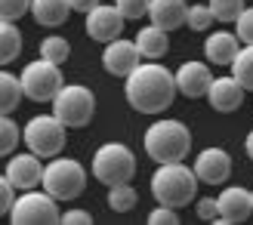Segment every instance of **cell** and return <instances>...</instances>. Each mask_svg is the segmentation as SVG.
Returning <instances> with one entry per match:
<instances>
[{"mask_svg":"<svg viewBox=\"0 0 253 225\" xmlns=\"http://www.w3.org/2000/svg\"><path fill=\"white\" fill-rule=\"evenodd\" d=\"M176 74L167 71L161 62H142L136 71L124 77L126 105L139 114H161L176 99Z\"/></svg>","mask_w":253,"mask_h":225,"instance_id":"6da1fadb","label":"cell"},{"mask_svg":"<svg viewBox=\"0 0 253 225\" xmlns=\"http://www.w3.org/2000/svg\"><path fill=\"white\" fill-rule=\"evenodd\" d=\"M142 145L155 164H176V160H185L192 151V130L182 120L161 117L145 130Z\"/></svg>","mask_w":253,"mask_h":225,"instance_id":"7a4b0ae2","label":"cell"},{"mask_svg":"<svg viewBox=\"0 0 253 225\" xmlns=\"http://www.w3.org/2000/svg\"><path fill=\"white\" fill-rule=\"evenodd\" d=\"M198 185H201V179H198L195 167L188 170L182 160H176V164H158V170L151 173V197L164 207H173V210L192 204L198 194Z\"/></svg>","mask_w":253,"mask_h":225,"instance_id":"3957f363","label":"cell"},{"mask_svg":"<svg viewBox=\"0 0 253 225\" xmlns=\"http://www.w3.org/2000/svg\"><path fill=\"white\" fill-rule=\"evenodd\" d=\"M41 188H46L56 201H74L86 188V170L81 160L74 157H49V164L43 167V182Z\"/></svg>","mask_w":253,"mask_h":225,"instance_id":"277c9868","label":"cell"},{"mask_svg":"<svg viewBox=\"0 0 253 225\" xmlns=\"http://www.w3.org/2000/svg\"><path fill=\"white\" fill-rule=\"evenodd\" d=\"M93 176L108 188L118 182H130L136 176V154L124 142H105L93 151Z\"/></svg>","mask_w":253,"mask_h":225,"instance_id":"5b68a950","label":"cell"},{"mask_svg":"<svg viewBox=\"0 0 253 225\" xmlns=\"http://www.w3.org/2000/svg\"><path fill=\"white\" fill-rule=\"evenodd\" d=\"M49 105H53V114L65 123L68 130L86 127L96 114V96H93L90 86H84V83H65Z\"/></svg>","mask_w":253,"mask_h":225,"instance_id":"8992f818","label":"cell"},{"mask_svg":"<svg viewBox=\"0 0 253 225\" xmlns=\"http://www.w3.org/2000/svg\"><path fill=\"white\" fill-rule=\"evenodd\" d=\"M65 130L68 127L56 114H34L22 127V139L28 145V151L41 154V157H56V154L65 151V142H68Z\"/></svg>","mask_w":253,"mask_h":225,"instance_id":"52a82bcc","label":"cell"},{"mask_svg":"<svg viewBox=\"0 0 253 225\" xmlns=\"http://www.w3.org/2000/svg\"><path fill=\"white\" fill-rule=\"evenodd\" d=\"M62 65H56V62L49 59H34L28 62V65L22 68V86H25V99H31V102H53L56 93L62 90Z\"/></svg>","mask_w":253,"mask_h":225,"instance_id":"ba28073f","label":"cell"},{"mask_svg":"<svg viewBox=\"0 0 253 225\" xmlns=\"http://www.w3.org/2000/svg\"><path fill=\"white\" fill-rule=\"evenodd\" d=\"M59 201L46 188H28L22 191V197H16V204L9 210V219L19 222V225H53V222H62V213H59Z\"/></svg>","mask_w":253,"mask_h":225,"instance_id":"9c48e42d","label":"cell"},{"mask_svg":"<svg viewBox=\"0 0 253 225\" xmlns=\"http://www.w3.org/2000/svg\"><path fill=\"white\" fill-rule=\"evenodd\" d=\"M124 12L115 6V3H99L96 9H90L84 16V31L90 34V40H99V43H108V40H118L121 31H124Z\"/></svg>","mask_w":253,"mask_h":225,"instance_id":"30bf717a","label":"cell"},{"mask_svg":"<svg viewBox=\"0 0 253 225\" xmlns=\"http://www.w3.org/2000/svg\"><path fill=\"white\" fill-rule=\"evenodd\" d=\"M139 59H142V53H139L136 40H124V37L108 40L105 49H102V68L111 74V77H126L130 71H136L142 65Z\"/></svg>","mask_w":253,"mask_h":225,"instance_id":"8fae6325","label":"cell"},{"mask_svg":"<svg viewBox=\"0 0 253 225\" xmlns=\"http://www.w3.org/2000/svg\"><path fill=\"white\" fill-rule=\"evenodd\" d=\"M219 204V222L216 225H235L253 216V191L241 188V185H225L216 197Z\"/></svg>","mask_w":253,"mask_h":225,"instance_id":"7c38bea8","label":"cell"},{"mask_svg":"<svg viewBox=\"0 0 253 225\" xmlns=\"http://www.w3.org/2000/svg\"><path fill=\"white\" fill-rule=\"evenodd\" d=\"M195 173H198V179L204 182V185H222V182H229L232 176V157L225 148H204L198 157H195Z\"/></svg>","mask_w":253,"mask_h":225,"instance_id":"4fadbf2b","label":"cell"},{"mask_svg":"<svg viewBox=\"0 0 253 225\" xmlns=\"http://www.w3.org/2000/svg\"><path fill=\"white\" fill-rule=\"evenodd\" d=\"M3 176L16 185L19 191H28V188H37V185L43 182V167H41V154H16V157H9L6 160V170H3Z\"/></svg>","mask_w":253,"mask_h":225,"instance_id":"5bb4252c","label":"cell"},{"mask_svg":"<svg viewBox=\"0 0 253 225\" xmlns=\"http://www.w3.org/2000/svg\"><path fill=\"white\" fill-rule=\"evenodd\" d=\"M244 86L235 80V74H225V77H213L210 90H207V102L213 111H219V114H232V111L241 108L244 102Z\"/></svg>","mask_w":253,"mask_h":225,"instance_id":"9a60e30c","label":"cell"},{"mask_svg":"<svg viewBox=\"0 0 253 225\" xmlns=\"http://www.w3.org/2000/svg\"><path fill=\"white\" fill-rule=\"evenodd\" d=\"M173 74H176V90H179V96H185V99L207 96L210 83H213L207 62H182Z\"/></svg>","mask_w":253,"mask_h":225,"instance_id":"2e32d148","label":"cell"},{"mask_svg":"<svg viewBox=\"0 0 253 225\" xmlns=\"http://www.w3.org/2000/svg\"><path fill=\"white\" fill-rule=\"evenodd\" d=\"M241 40H238V34L232 31H213L207 34V40H204V59L210 62V65H232L235 56H238V46Z\"/></svg>","mask_w":253,"mask_h":225,"instance_id":"e0dca14e","label":"cell"},{"mask_svg":"<svg viewBox=\"0 0 253 225\" xmlns=\"http://www.w3.org/2000/svg\"><path fill=\"white\" fill-rule=\"evenodd\" d=\"M148 19L151 25H161L167 31H176L188 22V3L185 0H151L148 6Z\"/></svg>","mask_w":253,"mask_h":225,"instance_id":"ac0fdd59","label":"cell"},{"mask_svg":"<svg viewBox=\"0 0 253 225\" xmlns=\"http://www.w3.org/2000/svg\"><path fill=\"white\" fill-rule=\"evenodd\" d=\"M136 46H139V53H142V59L158 62V59L167 56V49H170V31L161 28V25H145V28H139V34H136Z\"/></svg>","mask_w":253,"mask_h":225,"instance_id":"d6986e66","label":"cell"},{"mask_svg":"<svg viewBox=\"0 0 253 225\" xmlns=\"http://www.w3.org/2000/svg\"><path fill=\"white\" fill-rule=\"evenodd\" d=\"M71 12L74 9L68 0H34L31 3V19L37 25H43V28H59Z\"/></svg>","mask_w":253,"mask_h":225,"instance_id":"ffe728a7","label":"cell"},{"mask_svg":"<svg viewBox=\"0 0 253 225\" xmlns=\"http://www.w3.org/2000/svg\"><path fill=\"white\" fill-rule=\"evenodd\" d=\"M25 99V86H22V77L3 71L0 74V114H12L19 108V102Z\"/></svg>","mask_w":253,"mask_h":225,"instance_id":"44dd1931","label":"cell"},{"mask_svg":"<svg viewBox=\"0 0 253 225\" xmlns=\"http://www.w3.org/2000/svg\"><path fill=\"white\" fill-rule=\"evenodd\" d=\"M22 56V31L16 22H3L0 25V62L9 65Z\"/></svg>","mask_w":253,"mask_h":225,"instance_id":"7402d4cb","label":"cell"},{"mask_svg":"<svg viewBox=\"0 0 253 225\" xmlns=\"http://www.w3.org/2000/svg\"><path fill=\"white\" fill-rule=\"evenodd\" d=\"M232 74H235V80L244 86L247 93H253V46H241L238 49V56H235V62H232Z\"/></svg>","mask_w":253,"mask_h":225,"instance_id":"603a6c76","label":"cell"},{"mask_svg":"<svg viewBox=\"0 0 253 225\" xmlns=\"http://www.w3.org/2000/svg\"><path fill=\"white\" fill-rule=\"evenodd\" d=\"M108 207L115 213H126V210L136 207V188L130 182H118V185H108V194H105Z\"/></svg>","mask_w":253,"mask_h":225,"instance_id":"cb8c5ba5","label":"cell"},{"mask_svg":"<svg viewBox=\"0 0 253 225\" xmlns=\"http://www.w3.org/2000/svg\"><path fill=\"white\" fill-rule=\"evenodd\" d=\"M41 56L49 59V62H56V65H65L68 56H71V43L62 34H46L41 40Z\"/></svg>","mask_w":253,"mask_h":225,"instance_id":"d4e9b609","label":"cell"},{"mask_svg":"<svg viewBox=\"0 0 253 225\" xmlns=\"http://www.w3.org/2000/svg\"><path fill=\"white\" fill-rule=\"evenodd\" d=\"M207 6L213 9V19H216V22H225V25H229V22H238V16L247 9L244 0H210Z\"/></svg>","mask_w":253,"mask_h":225,"instance_id":"484cf974","label":"cell"},{"mask_svg":"<svg viewBox=\"0 0 253 225\" xmlns=\"http://www.w3.org/2000/svg\"><path fill=\"white\" fill-rule=\"evenodd\" d=\"M19 139H22V130L16 127V120H12L9 114H3V120H0V151L12 154L16 145H19Z\"/></svg>","mask_w":253,"mask_h":225,"instance_id":"4316f807","label":"cell"},{"mask_svg":"<svg viewBox=\"0 0 253 225\" xmlns=\"http://www.w3.org/2000/svg\"><path fill=\"white\" fill-rule=\"evenodd\" d=\"M185 25L192 31H207L213 25V9L207 3H192V6H188V22Z\"/></svg>","mask_w":253,"mask_h":225,"instance_id":"83f0119b","label":"cell"},{"mask_svg":"<svg viewBox=\"0 0 253 225\" xmlns=\"http://www.w3.org/2000/svg\"><path fill=\"white\" fill-rule=\"evenodd\" d=\"M115 6L124 12V19H126V22H139L142 16H148L151 0H115Z\"/></svg>","mask_w":253,"mask_h":225,"instance_id":"f1b7e54d","label":"cell"},{"mask_svg":"<svg viewBox=\"0 0 253 225\" xmlns=\"http://www.w3.org/2000/svg\"><path fill=\"white\" fill-rule=\"evenodd\" d=\"M34 0H0V16L3 22H19L25 12H31Z\"/></svg>","mask_w":253,"mask_h":225,"instance_id":"f546056e","label":"cell"},{"mask_svg":"<svg viewBox=\"0 0 253 225\" xmlns=\"http://www.w3.org/2000/svg\"><path fill=\"white\" fill-rule=\"evenodd\" d=\"M235 34H238V40H241V43L253 46V6H247L241 16H238V22H235Z\"/></svg>","mask_w":253,"mask_h":225,"instance_id":"4dcf8cb0","label":"cell"},{"mask_svg":"<svg viewBox=\"0 0 253 225\" xmlns=\"http://www.w3.org/2000/svg\"><path fill=\"white\" fill-rule=\"evenodd\" d=\"M195 213H198V219H204V222H219V204H216V197H201V201L195 204Z\"/></svg>","mask_w":253,"mask_h":225,"instance_id":"1f68e13d","label":"cell"},{"mask_svg":"<svg viewBox=\"0 0 253 225\" xmlns=\"http://www.w3.org/2000/svg\"><path fill=\"white\" fill-rule=\"evenodd\" d=\"M148 222H151V225H179V213H176L173 207H164V204H158L155 210H151Z\"/></svg>","mask_w":253,"mask_h":225,"instance_id":"d6a6232c","label":"cell"},{"mask_svg":"<svg viewBox=\"0 0 253 225\" xmlns=\"http://www.w3.org/2000/svg\"><path fill=\"white\" fill-rule=\"evenodd\" d=\"M12 191H16V185H12V182L3 176V179H0V213H6V216H9L12 204H16V197H12Z\"/></svg>","mask_w":253,"mask_h":225,"instance_id":"836d02e7","label":"cell"},{"mask_svg":"<svg viewBox=\"0 0 253 225\" xmlns=\"http://www.w3.org/2000/svg\"><path fill=\"white\" fill-rule=\"evenodd\" d=\"M62 222L65 225H90L93 216L86 213V210H65V213H62Z\"/></svg>","mask_w":253,"mask_h":225,"instance_id":"e575fe53","label":"cell"},{"mask_svg":"<svg viewBox=\"0 0 253 225\" xmlns=\"http://www.w3.org/2000/svg\"><path fill=\"white\" fill-rule=\"evenodd\" d=\"M68 3H71V9H74V12H84V16H86V12L96 9L99 3H102V0H68Z\"/></svg>","mask_w":253,"mask_h":225,"instance_id":"d590c367","label":"cell"},{"mask_svg":"<svg viewBox=\"0 0 253 225\" xmlns=\"http://www.w3.org/2000/svg\"><path fill=\"white\" fill-rule=\"evenodd\" d=\"M244 148H247V154H250V160H253V130L247 133V142H244Z\"/></svg>","mask_w":253,"mask_h":225,"instance_id":"8d00e7d4","label":"cell"},{"mask_svg":"<svg viewBox=\"0 0 253 225\" xmlns=\"http://www.w3.org/2000/svg\"><path fill=\"white\" fill-rule=\"evenodd\" d=\"M250 191H253V188H250Z\"/></svg>","mask_w":253,"mask_h":225,"instance_id":"74e56055","label":"cell"}]
</instances>
